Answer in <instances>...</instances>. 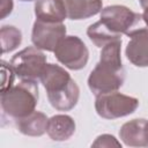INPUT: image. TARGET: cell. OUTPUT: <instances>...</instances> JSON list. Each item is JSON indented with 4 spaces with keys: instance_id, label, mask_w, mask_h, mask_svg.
I'll use <instances>...</instances> for the list:
<instances>
[{
    "instance_id": "12",
    "label": "cell",
    "mask_w": 148,
    "mask_h": 148,
    "mask_svg": "<svg viewBox=\"0 0 148 148\" xmlns=\"http://www.w3.org/2000/svg\"><path fill=\"white\" fill-rule=\"evenodd\" d=\"M14 125L24 135L28 136H40L46 132L47 127V117L39 111H34L32 113L14 119Z\"/></svg>"
},
{
    "instance_id": "1",
    "label": "cell",
    "mask_w": 148,
    "mask_h": 148,
    "mask_svg": "<svg viewBox=\"0 0 148 148\" xmlns=\"http://www.w3.org/2000/svg\"><path fill=\"white\" fill-rule=\"evenodd\" d=\"M121 39L102 47L101 58L88 77V87L94 95L117 91L125 81V69L121 64Z\"/></svg>"
},
{
    "instance_id": "3",
    "label": "cell",
    "mask_w": 148,
    "mask_h": 148,
    "mask_svg": "<svg viewBox=\"0 0 148 148\" xmlns=\"http://www.w3.org/2000/svg\"><path fill=\"white\" fill-rule=\"evenodd\" d=\"M38 102V84L36 80H22L1 92L2 114L12 120L25 117L35 111Z\"/></svg>"
},
{
    "instance_id": "19",
    "label": "cell",
    "mask_w": 148,
    "mask_h": 148,
    "mask_svg": "<svg viewBox=\"0 0 148 148\" xmlns=\"http://www.w3.org/2000/svg\"><path fill=\"white\" fill-rule=\"evenodd\" d=\"M1 20L8 16L13 10V0H1Z\"/></svg>"
},
{
    "instance_id": "9",
    "label": "cell",
    "mask_w": 148,
    "mask_h": 148,
    "mask_svg": "<svg viewBox=\"0 0 148 148\" xmlns=\"http://www.w3.org/2000/svg\"><path fill=\"white\" fill-rule=\"evenodd\" d=\"M119 136L126 146L148 147V120L133 119L125 123L120 127Z\"/></svg>"
},
{
    "instance_id": "4",
    "label": "cell",
    "mask_w": 148,
    "mask_h": 148,
    "mask_svg": "<svg viewBox=\"0 0 148 148\" xmlns=\"http://www.w3.org/2000/svg\"><path fill=\"white\" fill-rule=\"evenodd\" d=\"M101 21L110 31L118 36L124 34L132 37L139 32L148 30L142 14L135 13L120 5H112L103 8L101 10Z\"/></svg>"
},
{
    "instance_id": "18",
    "label": "cell",
    "mask_w": 148,
    "mask_h": 148,
    "mask_svg": "<svg viewBox=\"0 0 148 148\" xmlns=\"http://www.w3.org/2000/svg\"><path fill=\"white\" fill-rule=\"evenodd\" d=\"M92 147H121L120 142L110 134H102L97 136V139L92 142Z\"/></svg>"
},
{
    "instance_id": "16",
    "label": "cell",
    "mask_w": 148,
    "mask_h": 148,
    "mask_svg": "<svg viewBox=\"0 0 148 148\" xmlns=\"http://www.w3.org/2000/svg\"><path fill=\"white\" fill-rule=\"evenodd\" d=\"M0 40L2 53H7L15 50L21 44L22 34L17 28L13 25H3L0 31Z\"/></svg>"
},
{
    "instance_id": "20",
    "label": "cell",
    "mask_w": 148,
    "mask_h": 148,
    "mask_svg": "<svg viewBox=\"0 0 148 148\" xmlns=\"http://www.w3.org/2000/svg\"><path fill=\"white\" fill-rule=\"evenodd\" d=\"M142 17H143V21L146 23V25L148 27V7H145L143 8V13H142Z\"/></svg>"
},
{
    "instance_id": "6",
    "label": "cell",
    "mask_w": 148,
    "mask_h": 148,
    "mask_svg": "<svg viewBox=\"0 0 148 148\" xmlns=\"http://www.w3.org/2000/svg\"><path fill=\"white\" fill-rule=\"evenodd\" d=\"M22 80H37L46 65V56L36 46H28L13 56L8 62Z\"/></svg>"
},
{
    "instance_id": "7",
    "label": "cell",
    "mask_w": 148,
    "mask_h": 148,
    "mask_svg": "<svg viewBox=\"0 0 148 148\" xmlns=\"http://www.w3.org/2000/svg\"><path fill=\"white\" fill-rule=\"evenodd\" d=\"M54 56L65 67L79 71L87 65L89 51L77 36H66L56 47Z\"/></svg>"
},
{
    "instance_id": "11",
    "label": "cell",
    "mask_w": 148,
    "mask_h": 148,
    "mask_svg": "<svg viewBox=\"0 0 148 148\" xmlns=\"http://www.w3.org/2000/svg\"><path fill=\"white\" fill-rule=\"evenodd\" d=\"M67 17L71 20H84L102 10V0H62Z\"/></svg>"
},
{
    "instance_id": "15",
    "label": "cell",
    "mask_w": 148,
    "mask_h": 148,
    "mask_svg": "<svg viewBox=\"0 0 148 148\" xmlns=\"http://www.w3.org/2000/svg\"><path fill=\"white\" fill-rule=\"evenodd\" d=\"M87 35H88L89 39L97 47H103L111 42L121 39L120 38L121 36H118V35L113 34L112 31H110L108 29V27L101 20L89 25V28L87 30Z\"/></svg>"
},
{
    "instance_id": "14",
    "label": "cell",
    "mask_w": 148,
    "mask_h": 148,
    "mask_svg": "<svg viewBox=\"0 0 148 148\" xmlns=\"http://www.w3.org/2000/svg\"><path fill=\"white\" fill-rule=\"evenodd\" d=\"M75 132V121L67 114H56L47 121L46 133L53 141L68 140Z\"/></svg>"
},
{
    "instance_id": "17",
    "label": "cell",
    "mask_w": 148,
    "mask_h": 148,
    "mask_svg": "<svg viewBox=\"0 0 148 148\" xmlns=\"http://www.w3.org/2000/svg\"><path fill=\"white\" fill-rule=\"evenodd\" d=\"M16 74L14 73V71L12 69V67L9 66V64L7 65L5 61H1V92L7 90L8 88H10L14 84V80H15Z\"/></svg>"
},
{
    "instance_id": "10",
    "label": "cell",
    "mask_w": 148,
    "mask_h": 148,
    "mask_svg": "<svg viewBox=\"0 0 148 148\" xmlns=\"http://www.w3.org/2000/svg\"><path fill=\"white\" fill-rule=\"evenodd\" d=\"M127 59L138 67L148 66V30L131 37L126 50Z\"/></svg>"
},
{
    "instance_id": "8",
    "label": "cell",
    "mask_w": 148,
    "mask_h": 148,
    "mask_svg": "<svg viewBox=\"0 0 148 148\" xmlns=\"http://www.w3.org/2000/svg\"><path fill=\"white\" fill-rule=\"evenodd\" d=\"M66 37V27L62 22H44L36 20L32 27L31 40L39 50L54 52L58 44Z\"/></svg>"
},
{
    "instance_id": "22",
    "label": "cell",
    "mask_w": 148,
    "mask_h": 148,
    "mask_svg": "<svg viewBox=\"0 0 148 148\" xmlns=\"http://www.w3.org/2000/svg\"><path fill=\"white\" fill-rule=\"evenodd\" d=\"M21 1H35V0H21Z\"/></svg>"
},
{
    "instance_id": "21",
    "label": "cell",
    "mask_w": 148,
    "mask_h": 148,
    "mask_svg": "<svg viewBox=\"0 0 148 148\" xmlns=\"http://www.w3.org/2000/svg\"><path fill=\"white\" fill-rule=\"evenodd\" d=\"M139 1H140V5H141L142 8L148 7V0H139Z\"/></svg>"
},
{
    "instance_id": "13",
    "label": "cell",
    "mask_w": 148,
    "mask_h": 148,
    "mask_svg": "<svg viewBox=\"0 0 148 148\" xmlns=\"http://www.w3.org/2000/svg\"><path fill=\"white\" fill-rule=\"evenodd\" d=\"M35 15L44 22H62L67 17L62 0H36Z\"/></svg>"
},
{
    "instance_id": "5",
    "label": "cell",
    "mask_w": 148,
    "mask_h": 148,
    "mask_svg": "<svg viewBox=\"0 0 148 148\" xmlns=\"http://www.w3.org/2000/svg\"><path fill=\"white\" fill-rule=\"evenodd\" d=\"M139 106L135 97L120 94L118 91L106 92L96 96L95 110L104 119H117L133 113Z\"/></svg>"
},
{
    "instance_id": "2",
    "label": "cell",
    "mask_w": 148,
    "mask_h": 148,
    "mask_svg": "<svg viewBox=\"0 0 148 148\" xmlns=\"http://www.w3.org/2000/svg\"><path fill=\"white\" fill-rule=\"evenodd\" d=\"M46 90L50 104L59 111L73 109L80 97L77 83L69 73L56 64H46L39 77Z\"/></svg>"
}]
</instances>
